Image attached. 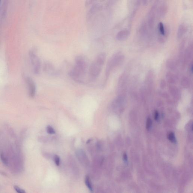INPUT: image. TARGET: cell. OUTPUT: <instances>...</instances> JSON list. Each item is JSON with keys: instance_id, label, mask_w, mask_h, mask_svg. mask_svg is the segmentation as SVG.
Instances as JSON below:
<instances>
[{"instance_id": "cell-1", "label": "cell", "mask_w": 193, "mask_h": 193, "mask_svg": "<svg viewBox=\"0 0 193 193\" xmlns=\"http://www.w3.org/2000/svg\"><path fill=\"white\" fill-rule=\"evenodd\" d=\"M88 62L85 56L79 55L75 59V63L73 68L70 71V77L78 82H82L88 68Z\"/></svg>"}, {"instance_id": "cell-2", "label": "cell", "mask_w": 193, "mask_h": 193, "mask_svg": "<svg viewBox=\"0 0 193 193\" xmlns=\"http://www.w3.org/2000/svg\"><path fill=\"white\" fill-rule=\"evenodd\" d=\"M105 53L99 54L94 61L92 63L89 69V76L92 79L96 78L100 74L103 66L105 61Z\"/></svg>"}, {"instance_id": "cell-3", "label": "cell", "mask_w": 193, "mask_h": 193, "mask_svg": "<svg viewBox=\"0 0 193 193\" xmlns=\"http://www.w3.org/2000/svg\"><path fill=\"white\" fill-rule=\"evenodd\" d=\"M124 59V56L120 52L115 53L108 61L106 69V76H109L112 71L116 67L121 64Z\"/></svg>"}, {"instance_id": "cell-4", "label": "cell", "mask_w": 193, "mask_h": 193, "mask_svg": "<svg viewBox=\"0 0 193 193\" xmlns=\"http://www.w3.org/2000/svg\"><path fill=\"white\" fill-rule=\"evenodd\" d=\"M29 55L34 68V72L35 74H38L41 69V61L34 51H31Z\"/></svg>"}, {"instance_id": "cell-5", "label": "cell", "mask_w": 193, "mask_h": 193, "mask_svg": "<svg viewBox=\"0 0 193 193\" xmlns=\"http://www.w3.org/2000/svg\"><path fill=\"white\" fill-rule=\"evenodd\" d=\"M25 81L28 86L29 95L33 98L35 96L36 93V86L34 82L30 77H27Z\"/></svg>"}, {"instance_id": "cell-6", "label": "cell", "mask_w": 193, "mask_h": 193, "mask_svg": "<svg viewBox=\"0 0 193 193\" xmlns=\"http://www.w3.org/2000/svg\"><path fill=\"white\" fill-rule=\"evenodd\" d=\"M170 93L174 99L176 100L180 99L181 97L180 92L176 86H170L169 88Z\"/></svg>"}, {"instance_id": "cell-7", "label": "cell", "mask_w": 193, "mask_h": 193, "mask_svg": "<svg viewBox=\"0 0 193 193\" xmlns=\"http://www.w3.org/2000/svg\"><path fill=\"white\" fill-rule=\"evenodd\" d=\"M155 7H153L149 13L148 24L149 27L151 28H153L155 24Z\"/></svg>"}, {"instance_id": "cell-8", "label": "cell", "mask_w": 193, "mask_h": 193, "mask_svg": "<svg viewBox=\"0 0 193 193\" xmlns=\"http://www.w3.org/2000/svg\"><path fill=\"white\" fill-rule=\"evenodd\" d=\"M130 34V32L128 30H123L118 32L116 35L117 39L119 41H123L128 38Z\"/></svg>"}, {"instance_id": "cell-9", "label": "cell", "mask_w": 193, "mask_h": 193, "mask_svg": "<svg viewBox=\"0 0 193 193\" xmlns=\"http://www.w3.org/2000/svg\"><path fill=\"white\" fill-rule=\"evenodd\" d=\"M187 31V27L184 25H180L178 29L177 32L178 38L179 39L181 38L183 35Z\"/></svg>"}, {"instance_id": "cell-10", "label": "cell", "mask_w": 193, "mask_h": 193, "mask_svg": "<svg viewBox=\"0 0 193 193\" xmlns=\"http://www.w3.org/2000/svg\"><path fill=\"white\" fill-rule=\"evenodd\" d=\"M167 12V7L166 4H163L160 6L158 10V14L160 17L163 18Z\"/></svg>"}, {"instance_id": "cell-11", "label": "cell", "mask_w": 193, "mask_h": 193, "mask_svg": "<svg viewBox=\"0 0 193 193\" xmlns=\"http://www.w3.org/2000/svg\"><path fill=\"white\" fill-rule=\"evenodd\" d=\"M167 81L170 84L174 85L176 83L177 79L175 75L170 72H167L166 74Z\"/></svg>"}, {"instance_id": "cell-12", "label": "cell", "mask_w": 193, "mask_h": 193, "mask_svg": "<svg viewBox=\"0 0 193 193\" xmlns=\"http://www.w3.org/2000/svg\"><path fill=\"white\" fill-rule=\"evenodd\" d=\"M167 67L171 71H175L177 68V66L175 62L171 59H169L166 62Z\"/></svg>"}, {"instance_id": "cell-13", "label": "cell", "mask_w": 193, "mask_h": 193, "mask_svg": "<svg viewBox=\"0 0 193 193\" xmlns=\"http://www.w3.org/2000/svg\"><path fill=\"white\" fill-rule=\"evenodd\" d=\"M190 81L189 78L186 76L183 77L181 80V84L182 86L185 88H187L190 85Z\"/></svg>"}, {"instance_id": "cell-14", "label": "cell", "mask_w": 193, "mask_h": 193, "mask_svg": "<svg viewBox=\"0 0 193 193\" xmlns=\"http://www.w3.org/2000/svg\"><path fill=\"white\" fill-rule=\"evenodd\" d=\"M44 69L45 71L49 74H54V68L52 65L50 63L48 62L45 63V64Z\"/></svg>"}, {"instance_id": "cell-15", "label": "cell", "mask_w": 193, "mask_h": 193, "mask_svg": "<svg viewBox=\"0 0 193 193\" xmlns=\"http://www.w3.org/2000/svg\"><path fill=\"white\" fill-rule=\"evenodd\" d=\"M85 181L86 185L88 187V189L91 192H92L93 189L92 184L90 178L88 176H86L85 178Z\"/></svg>"}, {"instance_id": "cell-16", "label": "cell", "mask_w": 193, "mask_h": 193, "mask_svg": "<svg viewBox=\"0 0 193 193\" xmlns=\"http://www.w3.org/2000/svg\"><path fill=\"white\" fill-rule=\"evenodd\" d=\"M167 138L172 142L173 143H176V139L175 137V135L172 132L169 133L167 135Z\"/></svg>"}, {"instance_id": "cell-17", "label": "cell", "mask_w": 193, "mask_h": 193, "mask_svg": "<svg viewBox=\"0 0 193 193\" xmlns=\"http://www.w3.org/2000/svg\"><path fill=\"white\" fill-rule=\"evenodd\" d=\"M159 30L160 33L162 35H165V29L163 24L160 22L159 24Z\"/></svg>"}, {"instance_id": "cell-18", "label": "cell", "mask_w": 193, "mask_h": 193, "mask_svg": "<svg viewBox=\"0 0 193 193\" xmlns=\"http://www.w3.org/2000/svg\"><path fill=\"white\" fill-rule=\"evenodd\" d=\"M47 131L49 134H53L55 133L54 129L50 126H48L47 127Z\"/></svg>"}, {"instance_id": "cell-19", "label": "cell", "mask_w": 193, "mask_h": 193, "mask_svg": "<svg viewBox=\"0 0 193 193\" xmlns=\"http://www.w3.org/2000/svg\"><path fill=\"white\" fill-rule=\"evenodd\" d=\"M152 125V121L150 117H149L147 119L146 122V128L147 130L151 128Z\"/></svg>"}, {"instance_id": "cell-20", "label": "cell", "mask_w": 193, "mask_h": 193, "mask_svg": "<svg viewBox=\"0 0 193 193\" xmlns=\"http://www.w3.org/2000/svg\"><path fill=\"white\" fill-rule=\"evenodd\" d=\"M159 93V94L160 95L162 96L163 98H164V99H169V94L166 92L160 91Z\"/></svg>"}, {"instance_id": "cell-21", "label": "cell", "mask_w": 193, "mask_h": 193, "mask_svg": "<svg viewBox=\"0 0 193 193\" xmlns=\"http://www.w3.org/2000/svg\"><path fill=\"white\" fill-rule=\"evenodd\" d=\"M14 190L17 192L18 193H24L26 192L23 189H22V188H20L19 187L17 186H14Z\"/></svg>"}, {"instance_id": "cell-22", "label": "cell", "mask_w": 193, "mask_h": 193, "mask_svg": "<svg viewBox=\"0 0 193 193\" xmlns=\"http://www.w3.org/2000/svg\"><path fill=\"white\" fill-rule=\"evenodd\" d=\"M54 161L57 166H59L60 164V159L57 155H55L54 157Z\"/></svg>"}, {"instance_id": "cell-23", "label": "cell", "mask_w": 193, "mask_h": 193, "mask_svg": "<svg viewBox=\"0 0 193 193\" xmlns=\"http://www.w3.org/2000/svg\"><path fill=\"white\" fill-rule=\"evenodd\" d=\"M166 85V81L164 79H163L161 80L160 82V87L161 89L165 88Z\"/></svg>"}, {"instance_id": "cell-24", "label": "cell", "mask_w": 193, "mask_h": 193, "mask_svg": "<svg viewBox=\"0 0 193 193\" xmlns=\"http://www.w3.org/2000/svg\"><path fill=\"white\" fill-rule=\"evenodd\" d=\"M159 112L157 111H155L154 113V119L156 121L159 120Z\"/></svg>"}, {"instance_id": "cell-25", "label": "cell", "mask_w": 193, "mask_h": 193, "mask_svg": "<svg viewBox=\"0 0 193 193\" xmlns=\"http://www.w3.org/2000/svg\"><path fill=\"white\" fill-rule=\"evenodd\" d=\"M158 40H159V42H160V43H163L165 42V39L162 36H160L159 37V38H158Z\"/></svg>"}, {"instance_id": "cell-26", "label": "cell", "mask_w": 193, "mask_h": 193, "mask_svg": "<svg viewBox=\"0 0 193 193\" xmlns=\"http://www.w3.org/2000/svg\"><path fill=\"white\" fill-rule=\"evenodd\" d=\"M95 0H86V6L88 5H90L91 4H92Z\"/></svg>"}, {"instance_id": "cell-27", "label": "cell", "mask_w": 193, "mask_h": 193, "mask_svg": "<svg viewBox=\"0 0 193 193\" xmlns=\"http://www.w3.org/2000/svg\"><path fill=\"white\" fill-rule=\"evenodd\" d=\"M123 159L124 161L126 162L128 160V157H127V155H126V153H124L123 155Z\"/></svg>"}, {"instance_id": "cell-28", "label": "cell", "mask_w": 193, "mask_h": 193, "mask_svg": "<svg viewBox=\"0 0 193 193\" xmlns=\"http://www.w3.org/2000/svg\"><path fill=\"white\" fill-rule=\"evenodd\" d=\"M143 4L145 6H146L148 4V0H142Z\"/></svg>"}, {"instance_id": "cell-29", "label": "cell", "mask_w": 193, "mask_h": 193, "mask_svg": "<svg viewBox=\"0 0 193 193\" xmlns=\"http://www.w3.org/2000/svg\"><path fill=\"white\" fill-rule=\"evenodd\" d=\"M190 71L192 73L193 72V64H192L190 65Z\"/></svg>"}, {"instance_id": "cell-30", "label": "cell", "mask_w": 193, "mask_h": 193, "mask_svg": "<svg viewBox=\"0 0 193 193\" xmlns=\"http://www.w3.org/2000/svg\"><path fill=\"white\" fill-rule=\"evenodd\" d=\"M140 2H141V0H137V5H139L140 4Z\"/></svg>"}, {"instance_id": "cell-31", "label": "cell", "mask_w": 193, "mask_h": 193, "mask_svg": "<svg viewBox=\"0 0 193 193\" xmlns=\"http://www.w3.org/2000/svg\"><path fill=\"white\" fill-rule=\"evenodd\" d=\"M1 0H0V4H1Z\"/></svg>"}]
</instances>
